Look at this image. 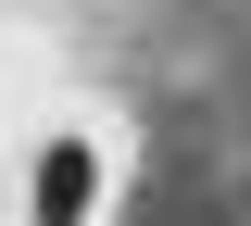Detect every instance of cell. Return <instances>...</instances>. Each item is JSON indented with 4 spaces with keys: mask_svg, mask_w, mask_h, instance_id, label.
<instances>
[{
    "mask_svg": "<svg viewBox=\"0 0 251 226\" xmlns=\"http://www.w3.org/2000/svg\"><path fill=\"white\" fill-rule=\"evenodd\" d=\"M113 176H126V151L88 126V113H63V126H38V138H25L13 226H113Z\"/></svg>",
    "mask_w": 251,
    "mask_h": 226,
    "instance_id": "6da1fadb",
    "label": "cell"
},
{
    "mask_svg": "<svg viewBox=\"0 0 251 226\" xmlns=\"http://www.w3.org/2000/svg\"><path fill=\"white\" fill-rule=\"evenodd\" d=\"M0 226H13V214H0Z\"/></svg>",
    "mask_w": 251,
    "mask_h": 226,
    "instance_id": "7a4b0ae2",
    "label": "cell"
}]
</instances>
